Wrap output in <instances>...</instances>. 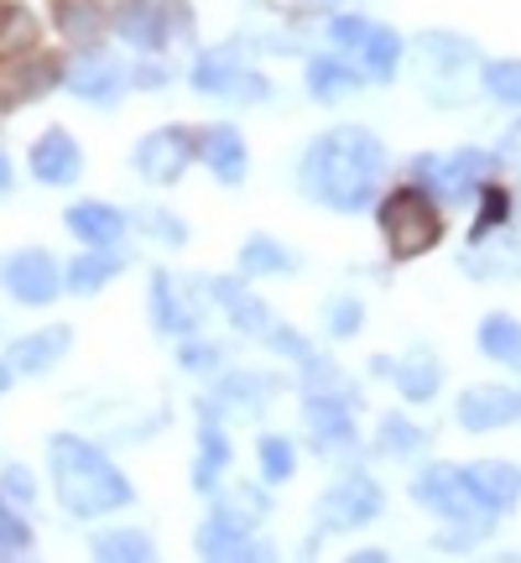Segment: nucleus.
Masks as SVG:
<instances>
[{"instance_id":"nucleus-38","label":"nucleus","mask_w":521,"mask_h":563,"mask_svg":"<svg viewBox=\"0 0 521 563\" xmlns=\"http://www.w3.org/2000/svg\"><path fill=\"white\" fill-rule=\"evenodd\" d=\"M5 490H11L16 501H32V475H26V470H5Z\"/></svg>"},{"instance_id":"nucleus-15","label":"nucleus","mask_w":521,"mask_h":563,"mask_svg":"<svg viewBox=\"0 0 521 563\" xmlns=\"http://www.w3.org/2000/svg\"><path fill=\"white\" fill-rule=\"evenodd\" d=\"M53 63L47 58H21L11 68H0V104H26L37 100L42 89H53Z\"/></svg>"},{"instance_id":"nucleus-33","label":"nucleus","mask_w":521,"mask_h":563,"mask_svg":"<svg viewBox=\"0 0 521 563\" xmlns=\"http://www.w3.org/2000/svg\"><path fill=\"white\" fill-rule=\"evenodd\" d=\"M32 32H37V21L26 16V11H11V16H5V37H0V47H5V53H21V47L32 42Z\"/></svg>"},{"instance_id":"nucleus-21","label":"nucleus","mask_w":521,"mask_h":563,"mask_svg":"<svg viewBox=\"0 0 521 563\" xmlns=\"http://www.w3.org/2000/svg\"><path fill=\"white\" fill-rule=\"evenodd\" d=\"M439 361H433V350H412L407 361L397 365V386H401V397L407 402H428L433 391H439Z\"/></svg>"},{"instance_id":"nucleus-24","label":"nucleus","mask_w":521,"mask_h":563,"mask_svg":"<svg viewBox=\"0 0 521 563\" xmlns=\"http://www.w3.org/2000/svg\"><path fill=\"white\" fill-rule=\"evenodd\" d=\"M355 84H361V79H355L340 58H313V63H308V89H313V100H323V104L344 100Z\"/></svg>"},{"instance_id":"nucleus-32","label":"nucleus","mask_w":521,"mask_h":563,"mask_svg":"<svg viewBox=\"0 0 521 563\" xmlns=\"http://www.w3.org/2000/svg\"><path fill=\"white\" fill-rule=\"evenodd\" d=\"M323 319H329V334H340V340H350V334H361L365 308H361L355 298H329V308H323Z\"/></svg>"},{"instance_id":"nucleus-25","label":"nucleus","mask_w":521,"mask_h":563,"mask_svg":"<svg viewBox=\"0 0 521 563\" xmlns=\"http://www.w3.org/2000/svg\"><path fill=\"white\" fill-rule=\"evenodd\" d=\"M152 313H157V323L162 329H193V313L182 308V298H178V287H173V277L167 272H157L152 277Z\"/></svg>"},{"instance_id":"nucleus-39","label":"nucleus","mask_w":521,"mask_h":563,"mask_svg":"<svg viewBox=\"0 0 521 563\" xmlns=\"http://www.w3.org/2000/svg\"><path fill=\"white\" fill-rule=\"evenodd\" d=\"M11 188V162H5V152H0V194Z\"/></svg>"},{"instance_id":"nucleus-2","label":"nucleus","mask_w":521,"mask_h":563,"mask_svg":"<svg viewBox=\"0 0 521 563\" xmlns=\"http://www.w3.org/2000/svg\"><path fill=\"white\" fill-rule=\"evenodd\" d=\"M53 481H58V496L74 517H100V511H115V506L131 501V485L115 464L104 460L100 449H89L84 439H53Z\"/></svg>"},{"instance_id":"nucleus-41","label":"nucleus","mask_w":521,"mask_h":563,"mask_svg":"<svg viewBox=\"0 0 521 563\" xmlns=\"http://www.w3.org/2000/svg\"><path fill=\"white\" fill-rule=\"evenodd\" d=\"M104 5H131V0H104Z\"/></svg>"},{"instance_id":"nucleus-9","label":"nucleus","mask_w":521,"mask_h":563,"mask_svg":"<svg viewBox=\"0 0 521 563\" xmlns=\"http://www.w3.org/2000/svg\"><path fill=\"white\" fill-rule=\"evenodd\" d=\"M193 162V136L167 125V131H152V136L136 146V173L152 183H178Z\"/></svg>"},{"instance_id":"nucleus-20","label":"nucleus","mask_w":521,"mask_h":563,"mask_svg":"<svg viewBox=\"0 0 521 563\" xmlns=\"http://www.w3.org/2000/svg\"><path fill=\"white\" fill-rule=\"evenodd\" d=\"M214 298L235 313V323H241L245 334H256V340H271V334H277V329H271V313H266V308L245 292L241 282H214Z\"/></svg>"},{"instance_id":"nucleus-17","label":"nucleus","mask_w":521,"mask_h":563,"mask_svg":"<svg viewBox=\"0 0 521 563\" xmlns=\"http://www.w3.org/2000/svg\"><path fill=\"white\" fill-rule=\"evenodd\" d=\"M469 481H475V490H480V501L490 506V511H511L521 496V475L511 470V464H496V460H485L469 470Z\"/></svg>"},{"instance_id":"nucleus-6","label":"nucleus","mask_w":521,"mask_h":563,"mask_svg":"<svg viewBox=\"0 0 521 563\" xmlns=\"http://www.w3.org/2000/svg\"><path fill=\"white\" fill-rule=\"evenodd\" d=\"M193 89H203V95H230V100H266V79L245 68L235 47L203 53L199 68H193Z\"/></svg>"},{"instance_id":"nucleus-5","label":"nucleus","mask_w":521,"mask_h":563,"mask_svg":"<svg viewBox=\"0 0 521 563\" xmlns=\"http://www.w3.org/2000/svg\"><path fill=\"white\" fill-rule=\"evenodd\" d=\"M418 501L428 506V511H439L443 522H459V527H469V532H485L490 517H496V511L480 501V490H475V481H469V470H454V464H433V470L422 475Z\"/></svg>"},{"instance_id":"nucleus-35","label":"nucleus","mask_w":521,"mask_h":563,"mask_svg":"<svg viewBox=\"0 0 521 563\" xmlns=\"http://www.w3.org/2000/svg\"><path fill=\"white\" fill-rule=\"evenodd\" d=\"M63 26H68V37H95V26H100V21H95V11H89V5H63Z\"/></svg>"},{"instance_id":"nucleus-7","label":"nucleus","mask_w":521,"mask_h":563,"mask_svg":"<svg viewBox=\"0 0 521 563\" xmlns=\"http://www.w3.org/2000/svg\"><path fill=\"white\" fill-rule=\"evenodd\" d=\"M329 32H334L340 47H355L376 79H391V68H397V58H401V42L391 26H376V21H361V16H334Z\"/></svg>"},{"instance_id":"nucleus-27","label":"nucleus","mask_w":521,"mask_h":563,"mask_svg":"<svg viewBox=\"0 0 521 563\" xmlns=\"http://www.w3.org/2000/svg\"><path fill=\"white\" fill-rule=\"evenodd\" d=\"M241 266L245 272H251V277H256V272H292V256H287V251H281L277 241H266V235H256V241L245 245L241 251Z\"/></svg>"},{"instance_id":"nucleus-11","label":"nucleus","mask_w":521,"mask_h":563,"mask_svg":"<svg viewBox=\"0 0 521 563\" xmlns=\"http://www.w3.org/2000/svg\"><path fill=\"white\" fill-rule=\"evenodd\" d=\"M521 422V391L511 386H469L459 397V428L469 433H490V428H511Z\"/></svg>"},{"instance_id":"nucleus-30","label":"nucleus","mask_w":521,"mask_h":563,"mask_svg":"<svg viewBox=\"0 0 521 563\" xmlns=\"http://www.w3.org/2000/svg\"><path fill=\"white\" fill-rule=\"evenodd\" d=\"M292 470H298V460H292V443L277 439V433H271V439H260V475H266V481H287Z\"/></svg>"},{"instance_id":"nucleus-36","label":"nucleus","mask_w":521,"mask_h":563,"mask_svg":"<svg viewBox=\"0 0 521 563\" xmlns=\"http://www.w3.org/2000/svg\"><path fill=\"white\" fill-rule=\"evenodd\" d=\"M146 224H152L157 235H167V245H182V220H173V214L152 209V214H146Z\"/></svg>"},{"instance_id":"nucleus-42","label":"nucleus","mask_w":521,"mask_h":563,"mask_svg":"<svg viewBox=\"0 0 521 563\" xmlns=\"http://www.w3.org/2000/svg\"><path fill=\"white\" fill-rule=\"evenodd\" d=\"M0 26H5V11H0Z\"/></svg>"},{"instance_id":"nucleus-14","label":"nucleus","mask_w":521,"mask_h":563,"mask_svg":"<svg viewBox=\"0 0 521 563\" xmlns=\"http://www.w3.org/2000/svg\"><path fill=\"white\" fill-rule=\"evenodd\" d=\"M199 553L203 559H256L260 548L251 543V527L235 522L230 511H220V517H209V522H203Z\"/></svg>"},{"instance_id":"nucleus-4","label":"nucleus","mask_w":521,"mask_h":563,"mask_svg":"<svg viewBox=\"0 0 521 563\" xmlns=\"http://www.w3.org/2000/svg\"><path fill=\"white\" fill-rule=\"evenodd\" d=\"M418 79L428 89V100L439 104H459L469 95V68H475V47L464 37H448V32H433V37L418 42Z\"/></svg>"},{"instance_id":"nucleus-12","label":"nucleus","mask_w":521,"mask_h":563,"mask_svg":"<svg viewBox=\"0 0 521 563\" xmlns=\"http://www.w3.org/2000/svg\"><path fill=\"white\" fill-rule=\"evenodd\" d=\"M121 84H125V74L110 53H79L74 68H68V89L84 95V100H115Z\"/></svg>"},{"instance_id":"nucleus-18","label":"nucleus","mask_w":521,"mask_h":563,"mask_svg":"<svg viewBox=\"0 0 521 563\" xmlns=\"http://www.w3.org/2000/svg\"><path fill=\"white\" fill-rule=\"evenodd\" d=\"M68 329L63 323H53V329H42V334H26V340L11 344V365L16 371H47V365H58V355L68 350Z\"/></svg>"},{"instance_id":"nucleus-10","label":"nucleus","mask_w":521,"mask_h":563,"mask_svg":"<svg viewBox=\"0 0 521 563\" xmlns=\"http://www.w3.org/2000/svg\"><path fill=\"white\" fill-rule=\"evenodd\" d=\"M0 282H5V292L16 302H53L63 287L47 251H16L11 262L0 266Z\"/></svg>"},{"instance_id":"nucleus-26","label":"nucleus","mask_w":521,"mask_h":563,"mask_svg":"<svg viewBox=\"0 0 521 563\" xmlns=\"http://www.w3.org/2000/svg\"><path fill=\"white\" fill-rule=\"evenodd\" d=\"M115 272H121V256H79V262L68 266V287H74V292H95V287H104Z\"/></svg>"},{"instance_id":"nucleus-40","label":"nucleus","mask_w":521,"mask_h":563,"mask_svg":"<svg viewBox=\"0 0 521 563\" xmlns=\"http://www.w3.org/2000/svg\"><path fill=\"white\" fill-rule=\"evenodd\" d=\"M5 382H11V371H5V365H0V391H5Z\"/></svg>"},{"instance_id":"nucleus-1","label":"nucleus","mask_w":521,"mask_h":563,"mask_svg":"<svg viewBox=\"0 0 521 563\" xmlns=\"http://www.w3.org/2000/svg\"><path fill=\"white\" fill-rule=\"evenodd\" d=\"M386 173L381 141L361 131V125H340L308 146L302 157V188L329 209H365L376 199V178Z\"/></svg>"},{"instance_id":"nucleus-22","label":"nucleus","mask_w":521,"mask_h":563,"mask_svg":"<svg viewBox=\"0 0 521 563\" xmlns=\"http://www.w3.org/2000/svg\"><path fill=\"white\" fill-rule=\"evenodd\" d=\"M178 5H167V0H152V5H136L131 16L121 21L125 26V37L131 42H141V47H157V42H167V37H178V32H167V16H173Z\"/></svg>"},{"instance_id":"nucleus-19","label":"nucleus","mask_w":521,"mask_h":563,"mask_svg":"<svg viewBox=\"0 0 521 563\" xmlns=\"http://www.w3.org/2000/svg\"><path fill=\"white\" fill-rule=\"evenodd\" d=\"M68 230L89 245H115L121 241V230H125V220L110 209V203H74V209H68Z\"/></svg>"},{"instance_id":"nucleus-3","label":"nucleus","mask_w":521,"mask_h":563,"mask_svg":"<svg viewBox=\"0 0 521 563\" xmlns=\"http://www.w3.org/2000/svg\"><path fill=\"white\" fill-rule=\"evenodd\" d=\"M381 235H386V251H391L397 262H412V256L439 245L443 220H439V209L428 203V194L401 188V194L381 199Z\"/></svg>"},{"instance_id":"nucleus-37","label":"nucleus","mask_w":521,"mask_h":563,"mask_svg":"<svg viewBox=\"0 0 521 563\" xmlns=\"http://www.w3.org/2000/svg\"><path fill=\"white\" fill-rule=\"evenodd\" d=\"M214 361H220L214 344H188V350H182V365H188V371H209Z\"/></svg>"},{"instance_id":"nucleus-8","label":"nucleus","mask_w":521,"mask_h":563,"mask_svg":"<svg viewBox=\"0 0 521 563\" xmlns=\"http://www.w3.org/2000/svg\"><path fill=\"white\" fill-rule=\"evenodd\" d=\"M376 511H381V485L365 481V475H350V481H340L319 501V532H334V527H365Z\"/></svg>"},{"instance_id":"nucleus-13","label":"nucleus","mask_w":521,"mask_h":563,"mask_svg":"<svg viewBox=\"0 0 521 563\" xmlns=\"http://www.w3.org/2000/svg\"><path fill=\"white\" fill-rule=\"evenodd\" d=\"M79 167H84V152L68 131H47V136H37V146H32V173H37L42 183H74L79 178Z\"/></svg>"},{"instance_id":"nucleus-23","label":"nucleus","mask_w":521,"mask_h":563,"mask_svg":"<svg viewBox=\"0 0 521 563\" xmlns=\"http://www.w3.org/2000/svg\"><path fill=\"white\" fill-rule=\"evenodd\" d=\"M480 350L490 355V361L517 365L521 361V323L506 319V313H490V319L480 323Z\"/></svg>"},{"instance_id":"nucleus-28","label":"nucleus","mask_w":521,"mask_h":563,"mask_svg":"<svg viewBox=\"0 0 521 563\" xmlns=\"http://www.w3.org/2000/svg\"><path fill=\"white\" fill-rule=\"evenodd\" d=\"M199 449H203V454H199V485H209V481H214V475L224 470V460H230V449H224V433L214 428V422H203V428H199Z\"/></svg>"},{"instance_id":"nucleus-31","label":"nucleus","mask_w":521,"mask_h":563,"mask_svg":"<svg viewBox=\"0 0 521 563\" xmlns=\"http://www.w3.org/2000/svg\"><path fill=\"white\" fill-rule=\"evenodd\" d=\"M95 553L100 559H152V543L141 538V532H104L100 543H95Z\"/></svg>"},{"instance_id":"nucleus-34","label":"nucleus","mask_w":521,"mask_h":563,"mask_svg":"<svg viewBox=\"0 0 521 563\" xmlns=\"http://www.w3.org/2000/svg\"><path fill=\"white\" fill-rule=\"evenodd\" d=\"M506 214H511V199H506L501 188H485V214H480V224H475V235H485L490 224H501Z\"/></svg>"},{"instance_id":"nucleus-16","label":"nucleus","mask_w":521,"mask_h":563,"mask_svg":"<svg viewBox=\"0 0 521 563\" xmlns=\"http://www.w3.org/2000/svg\"><path fill=\"white\" fill-rule=\"evenodd\" d=\"M203 162L214 167V178L220 183H241L245 178V141L235 125H214V131H203Z\"/></svg>"},{"instance_id":"nucleus-29","label":"nucleus","mask_w":521,"mask_h":563,"mask_svg":"<svg viewBox=\"0 0 521 563\" xmlns=\"http://www.w3.org/2000/svg\"><path fill=\"white\" fill-rule=\"evenodd\" d=\"M485 89H490L496 100H506V104H521V63L517 58L490 63V68H485Z\"/></svg>"}]
</instances>
